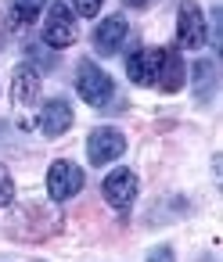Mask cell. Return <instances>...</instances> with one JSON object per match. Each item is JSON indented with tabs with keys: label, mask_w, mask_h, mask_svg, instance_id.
<instances>
[{
	"label": "cell",
	"mask_w": 223,
	"mask_h": 262,
	"mask_svg": "<svg viewBox=\"0 0 223 262\" xmlns=\"http://www.w3.org/2000/svg\"><path fill=\"white\" fill-rule=\"evenodd\" d=\"M205 40H209V18L201 15L194 0H184L176 11V43L187 51H198V47H205Z\"/></svg>",
	"instance_id": "1"
},
{
	"label": "cell",
	"mask_w": 223,
	"mask_h": 262,
	"mask_svg": "<svg viewBox=\"0 0 223 262\" xmlns=\"http://www.w3.org/2000/svg\"><path fill=\"white\" fill-rule=\"evenodd\" d=\"M76 90H79V97H83L90 108H105V104L112 101V94H115V86H112L108 72H101L94 61H79V72H76Z\"/></svg>",
	"instance_id": "2"
},
{
	"label": "cell",
	"mask_w": 223,
	"mask_h": 262,
	"mask_svg": "<svg viewBox=\"0 0 223 262\" xmlns=\"http://www.w3.org/2000/svg\"><path fill=\"white\" fill-rule=\"evenodd\" d=\"M123 151H126V137H123L115 126H97V129L90 133V140H87V158H90L94 165H108V162H115Z\"/></svg>",
	"instance_id": "3"
},
{
	"label": "cell",
	"mask_w": 223,
	"mask_h": 262,
	"mask_svg": "<svg viewBox=\"0 0 223 262\" xmlns=\"http://www.w3.org/2000/svg\"><path fill=\"white\" fill-rule=\"evenodd\" d=\"M47 190H51V198L54 201H69V198H76L79 190H83V169L76 165V162H54L51 169H47Z\"/></svg>",
	"instance_id": "4"
},
{
	"label": "cell",
	"mask_w": 223,
	"mask_h": 262,
	"mask_svg": "<svg viewBox=\"0 0 223 262\" xmlns=\"http://www.w3.org/2000/svg\"><path fill=\"white\" fill-rule=\"evenodd\" d=\"M44 40H47L54 51L76 43V18H72V11H69L65 4H51V11H47V18H44Z\"/></svg>",
	"instance_id": "5"
},
{
	"label": "cell",
	"mask_w": 223,
	"mask_h": 262,
	"mask_svg": "<svg viewBox=\"0 0 223 262\" xmlns=\"http://www.w3.org/2000/svg\"><path fill=\"white\" fill-rule=\"evenodd\" d=\"M187 83V69L176 47H158V69H155V86L162 94H176Z\"/></svg>",
	"instance_id": "6"
},
{
	"label": "cell",
	"mask_w": 223,
	"mask_h": 262,
	"mask_svg": "<svg viewBox=\"0 0 223 262\" xmlns=\"http://www.w3.org/2000/svg\"><path fill=\"white\" fill-rule=\"evenodd\" d=\"M101 190H105V201H108L112 208L126 212V208L133 205V198H137V172H130V169H112V172L105 176Z\"/></svg>",
	"instance_id": "7"
},
{
	"label": "cell",
	"mask_w": 223,
	"mask_h": 262,
	"mask_svg": "<svg viewBox=\"0 0 223 262\" xmlns=\"http://www.w3.org/2000/svg\"><path fill=\"white\" fill-rule=\"evenodd\" d=\"M36 126H40V133L44 137H62L69 126H72V104L69 101H62V97H54V101H47L44 108H40V119H36Z\"/></svg>",
	"instance_id": "8"
},
{
	"label": "cell",
	"mask_w": 223,
	"mask_h": 262,
	"mask_svg": "<svg viewBox=\"0 0 223 262\" xmlns=\"http://www.w3.org/2000/svg\"><path fill=\"white\" fill-rule=\"evenodd\" d=\"M126 33H130L126 18H123V15H108V18L94 29V51H97V54H115V51L123 47Z\"/></svg>",
	"instance_id": "9"
},
{
	"label": "cell",
	"mask_w": 223,
	"mask_h": 262,
	"mask_svg": "<svg viewBox=\"0 0 223 262\" xmlns=\"http://www.w3.org/2000/svg\"><path fill=\"white\" fill-rule=\"evenodd\" d=\"M40 72L29 65V61H22L18 69H15V76H11V101L15 104H36V97H40Z\"/></svg>",
	"instance_id": "10"
},
{
	"label": "cell",
	"mask_w": 223,
	"mask_h": 262,
	"mask_svg": "<svg viewBox=\"0 0 223 262\" xmlns=\"http://www.w3.org/2000/svg\"><path fill=\"white\" fill-rule=\"evenodd\" d=\"M155 69H158V51H133L126 58V72L137 86H155Z\"/></svg>",
	"instance_id": "11"
},
{
	"label": "cell",
	"mask_w": 223,
	"mask_h": 262,
	"mask_svg": "<svg viewBox=\"0 0 223 262\" xmlns=\"http://www.w3.org/2000/svg\"><path fill=\"white\" fill-rule=\"evenodd\" d=\"M216 65L209 61V58H201V61H194V97L201 101V104H209L212 97H216Z\"/></svg>",
	"instance_id": "12"
},
{
	"label": "cell",
	"mask_w": 223,
	"mask_h": 262,
	"mask_svg": "<svg viewBox=\"0 0 223 262\" xmlns=\"http://www.w3.org/2000/svg\"><path fill=\"white\" fill-rule=\"evenodd\" d=\"M44 4L47 0H11V22L15 26H29V22H36L40 18V11H44Z\"/></svg>",
	"instance_id": "13"
},
{
	"label": "cell",
	"mask_w": 223,
	"mask_h": 262,
	"mask_svg": "<svg viewBox=\"0 0 223 262\" xmlns=\"http://www.w3.org/2000/svg\"><path fill=\"white\" fill-rule=\"evenodd\" d=\"M15 201V180L8 172V165H0V208H8Z\"/></svg>",
	"instance_id": "14"
},
{
	"label": "cell",
	"mask_w": 223,
	"mask_h": 262,
	"mask_svg": "<svg viewBox=\"0 0 223 262\" xmlns=\"http://www.w3.org/2000/svg\"><path fill=\"white\" fill-rule=\"evenodd\" d=\"M29 65L40 72V69H54V54H47L40 43H29Z\"/></svg>",
	"instance_id": "15"
},
{
	"label": "cell",
	"mask_w": 223,
	"mask_h": 262,
	"mask_svg": "<svg viewBox=\"0 0 223 262\" xmlns=\"http://www.w3.org/2000/svg\"><path fill=\"white\" fill-rule=\"evenodd\" d=\"M101 4H105V0H76V11H79L83 18H94V15L101 11Z\"/></svg>",
	"instance_id": "16"
},
{
	"label": "cell",
	"mask_w": 223,
	"mask_h": 262,
	"mask_svg": "<svg viewBox=\"0 0 223 262\" xmlns=\"http://www.w3.org/2000/svg\"><path fill=\"white\" fill-rule=\"evenodd\" d=\"M148 262H176V258H173V248H155L148 255Z\"/></svg>",
	"instance_id": "17"
},
{
	"label": "cell",
	"mask_w": 223,
	"mask_h": 262,
	"mask_svg": "<svg viewBox=\"0 0 223 262\" xmlns=\"http://www.w3.org/2000/svg\"><path fill=\"white\" fill-rule=\"evenodd\" d=\"M126 4H130V8H148L151 0H126Z\"/></svg>",
	"instance_id": "18"
}]
</instances>
